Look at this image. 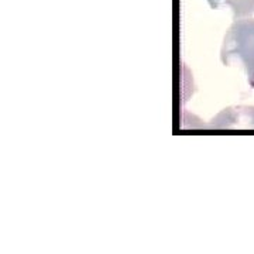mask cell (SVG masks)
Returning a JSON list of instances; mask_svg holds the SVG:
<instances>
[{"mask_svg": "<svg viewBox=\"0 0 254 254\" xmlns=\"http://www.w3.org/2000/svg\"><path fill=\"white\" fill-rule=\"evenodd\" d=\"M215 128H254V108L239 106L225 109L212 120Z\"/></svg>", "mask_w": 254, "mask_h": 254, "instance_id": "7a4b0ae2", "label": "cell"}, {"mask_svg": "<svg viewBox=\"0 0 254 254\" xmlns=\"http://www.w3.org/2000/svg\"><path fill=\"white\" fill-rule=\"evenodd\" d=\"M206 1L210 4L212 9H219L222 6H227L229 4V0H206Z\"/></svg>", "mask_w": 254, "mask_h": 254, "instance_id": "277c9868", "label": "cell"}, {"mask_svg": "<svg viewBox=\"0 0 254 254\" xmlns=\"http://www.w3.org/2000/svg\"><path fill=\"white\" fill-rule=\"evenodd\" d=\"M220 60L225 65H242L254 88V18L235 20L223 38Z\"/></svg>", "mask_w": 254, "mask_h": 254, "instance_id": "6da1fadb", "label": "cell"}, {"mask_svg": "<svg viewBox=\"0 0 254 254\" xmlns=\"http://www.w3.org/2000/svg\"><path fill=\"white\" fill-rule=\"evenodd\" d=\"M227 6L233 11L235 20L252 17L254 13V0H229Z\"/></svg>", "mask_w": 254, "mask_h": 254, "instance_id": "3957f363", "label": "cell"}]
</instances>
